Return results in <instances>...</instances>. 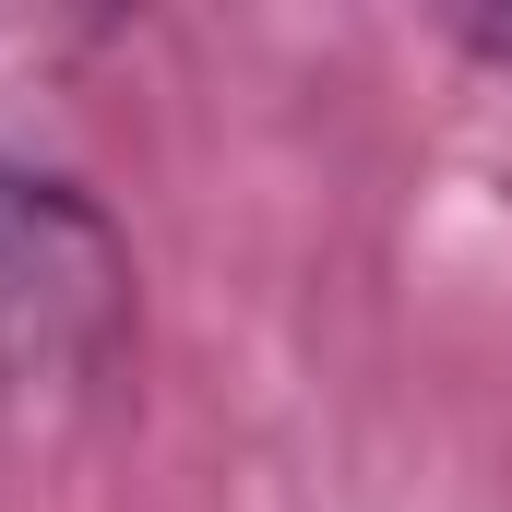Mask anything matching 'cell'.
<instances>
[{
	"mask_svg": "<svg viewBox=\"0 0 512 512\" xmlns=\"http://www.w3.org/2000/svg\"><path fill=\"white\" fill-rule=\"evenodd\" d=\"M131 346V239L72 167L0 155V393H96Z\"/></svg>",
	"mask_w": 512,
	"mask_h": 512,
	"instance_id": "6da1fadb",
	"label": "cell"
},
{
	"mask_svg": "<svg viewBox=\"0 0 512 512\" xmlns=\"http://www.w3.org/2000/svg\"><path fill=\"white\" fill-rule=\"evenodd\" d=\"M453 36H465V48H477V60H489V72H512V12H465V24H453Z\"/></svg>",
	"mask_w": 512,
	"mask_h": 512,
	"instance_id": "7a4b0ae2",
	"label": "cell"
}]
</instances>
